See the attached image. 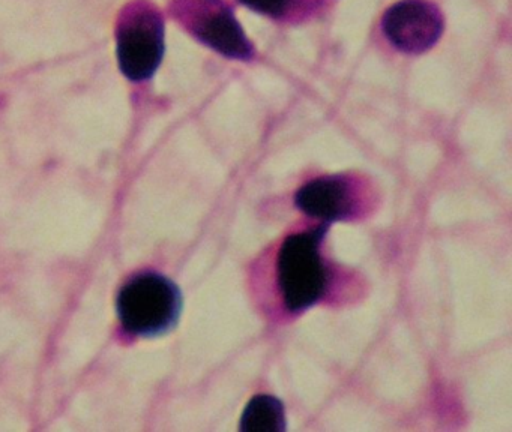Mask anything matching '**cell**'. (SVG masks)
I'll return each mask as SVG.
<instances>
[{"label": "cell", "instance_id": "cell-1", "mask_svg": "<svg viewBox=\"0 0 512 432\" xmlns=\"http://www.w3.org/2000/svg\"><path fill=\"white\" fill-rule=\"evenodd\" d=\"M329 228L320 222L310 230L290 234L278 248L275 284L289 314H302L319 305L331 291L334 272L323 252Z\"/></svg>", "mask_w": 512, "mask_h": 432}, {"label": "cell", "instance_id": "cell-2", "mask_svg": "<svg viewBox=\"0 0 512 432\" xmlns=\"http://www.w3.org/2000/svg\"><path fill=\"white\" fill-rule=\"evenodd\" d=\"M119 68L131 81H143L157 72L164 56V17L148 0L128 3L116 24Z\"/></svg>", "mask_w": 512, "mask_h": 432}, {"label": "cell", "instance_id": "cell-3", "mask_svg": "<svg viewBox=\"0 0 512 432\" xmlns=\"http://www.w3.org/2000/svg\"><path fill=\"white\" fill-rule=\"evenodd\" d=\"M169 9L193 38L221 56L247 62L256 54L253 42L226 0H172Z\"/></svg>", "mask_w": 512, "mask_h": 432}, {"label": "cell", "instance_id": "cell-4", "mask_svg": "<svg viewBox=\"0 0 512 432\" xmlns=\"http://www.w3.org/2000/svg\"><path fill=\"white\" fill-rule=\"evenodd\" d=\"M182 311L179 288L166 276L146 273L122 288L118 312L130 332L155 336L175 326Z\"/></svg>", "mask_w": 512, "mask_h": 432}, {"label": "cell", "instance_id": "cell-5", "mask_svg": "<svg viewBox=\"0 0 512 432\" xmlns=\"http://www.w3.org/2000/svg\"><path fill=\"white\" fill-rule=\"evenodd\" d=\"M367 189L347 174L319 177L296 191L295 206L310 218L332 222L358 218L367 209Z\"/></svg>", "mask_w": 512, "mask_h": 432}, {"label": "cell", "instance_id": "cell-6", "mask_svg": "<svg viewBox=\"0 0 512 432\" xmlns=\"http://www.w3.org/2000/svg\"><path fill=\"white\" fill-rule=\"evenodd\" d=\"M382 29L397 50L424 53L442 36V12L430 0H400L383 15Z\"/></svg>", "mask_w": 512, "mask_h": 432}, {"label": "cell", "instance_id": "cell-7", "mask_svg": "<svg viewBox=\"0 0 512 432\" xmlns=\"http://www.w3.org/2000/svg\"><path fill=\"white\" fill-rule=\"evenodd\" d=\"M257 14L280 23L298 24L316 17L325 0H239Z\"/></svg>", "mask_w": 512, "mask_h": 432}, {"label": "cell", "instance_id": "cell-8", "mask_svg": "<svg viewBox=\"0 0 512 432\" xmlns=\"http://www.w3.org/2000/svg\"><path fill=\"white\" fill-rule=\"evenodd\" d=\"M286 429V411L280 399L271 395H257L248 402L241 419V431L283 432Z\"/></svg>", "mask_w": 512, "mask_h": 432}]
</instances>
